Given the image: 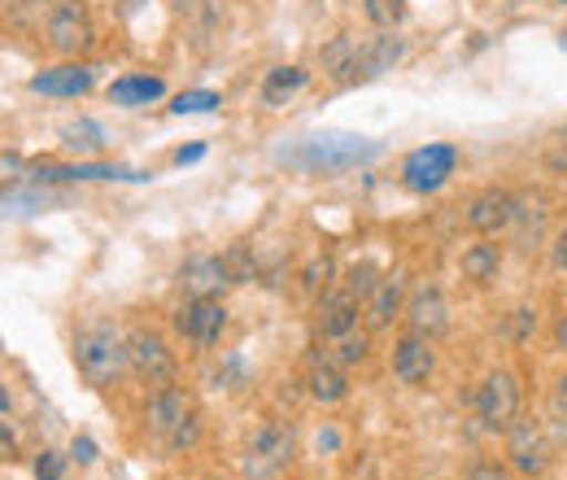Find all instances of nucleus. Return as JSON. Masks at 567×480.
<instances>
[{
  "label": "nucleus",
  "mask_w": 567,
  "mask_h": 480,
  "mask_svg": "<svg viewBox=\"0 0 567 480\" xmlns=\"http://www.w3.org/2000/svg\"><path fill=\"white\" fill-rule=\"evenodd\" d=\"M380 153V144L367 136H350V132H323V136L297 140L292 149H280V162L292 171H350L358 162H371Z\"/></svg>",
  "instance_id": "nucleus-1"
},
{
  "label": "nucleus",
  "mask_w": 567,
  "mask_h": 480,
  "mask_svg": "<svg viewBox=\"0 0 567 480\" xmlns=\"http://www.w3.org/2000/svg\"><path fill=\"white\" fill-rule=\"evenodd\" d=\"M144 419H148V432H157L171 450H188V446L202 437V411H197L193 394L179 389V385H162V389L148 398Z\"/></svg>",
  "instance_id": "nucleus-2"
},
{
  "label": "nucleus",
  "mask_w": 567,
  "mask_h": 480,
  "mask_svg": "<svg viewBox=\"0 0 567 480\" xmlns=\"http://www.w3.org/2000/svg\"><path fill=\"white\" fill-rule=\"evenodd\" d=\"M74 367H79V376L87 380V385H114L127 367H132V358H127V341L110 328V324H92V328H83L79 337H74Z\"/></svg>",
  "instance_id": "nucleus-3"
},
{
  "label": "nucleus",
  "mask_w": 567,
  "mask_h": 480,
  "mask_svg": "<svg viewBox=\"0 0 567 480\" xmlns=\"http://www.w3.org/2000/svg\"><path fill=\"white\" fill-rule=\"evenodd\" d=\"M44 35L49 44L62 53V58H79L92 49L96 31H92V13L83 0H53L49 9V22H44Z\"/></svg>",
  "instance_id": "nucleus-4"
},
{
  "label": "nucleus",
  "mask_w": 567,
  "mask_h": 480,
  "mask_svg": "<svg viewBox=\"0 0 567 480\" xmlns=\"http://www.w3.org/2000/svg\"><path fill=\"white\" fill-rule=\"evenodd\" d=\"M506 459H511V468H515L519 477H542V472L550 468L555 446H550L542 419H515V423L506 428Z\"/></svg>",
  "instance_id": "nucleus-5"
},
{
  "label": "nucleus",
  "mask_w": 567,
  "mask_h": 480,
  "mask_svg": "<svg viewBox=\"0 0 567 480\" xmlns=\"http://www.w3.org/2000/svg\"><path fill=\"white\" fill-rule=\"evenodd\" d=\"M519 402H524L519 398V380L511 371H489L481 380V389H476V415L494 432H506L519 419Z\"/></svg>",
  "instance_id": "nucleus-6"
},
{
  "label": "nucleus",
  "mask_w": 567,
  "mask_h": 480,
  "mask_svg": "<svg viewBox=\"0 0 567 480\" xmlns=\"http://www.w3.org/2000/svg\"><path fill=\"white\" fill-rule=\"evenodd\" d=\"M127 358H132V371L141 376L144 385H153V389L175 380V354H171V345L162 341L153 328H136L127 337Z\"/></svg>",
  "instance_id": "nucleus-7"
},
{
  "label": "nucleus",
  "mask_w": 567,
  "mask_h": 480,
  "mask_svg": "<svg viewBox=\"0 0 567 480\" xmlns=\"http://www.w3.org/2000/svg\"><path fill=\"white\" fill-rule=\"evenodd\" d=\"M454 166H458V149L454 144H424V149H415L406 157L402 180H406L411 193H436L454 175Z\"/></svg>",
  "instance_id": "nucleus-8"
},
{
  "label": "nucleus",
  "mask_w": 567,
  "mask_h": 480,
  "mask_svg": "<svg viewBox=\"0 0 567 480\" xmlns=\"http://www.w3.org/2000/svg\"><path fill=\"white\" fill-rule=\"evenodd\" d=\"M292 459V432L284 423H262L254 437H249V459H245V472L258 477H276L280 468H288Z\"/></svg>",
  "instance_id": "nucleus-9"
},
{
  "label": "nucleus",
  "mask_w": 567,
  "mask_h": 480,
  "mask_svg": "<svg viewBox=\"0 0 567 480\" xmlns=\"http://www.w3.org/2000/svg\"><path fill=\"white\" fill-rule=\"evenodd\" d=\"M175 328L193 345H214L227 328V310L218 297H188V306H179Z\"/></svg>",
  "instance_id": "nucleus-10"
},
{
  "label": "nucleus",
  "mask_w": 567,
  "mask_h": 480,
  "mask_svg": "<svg viewBox=\"0 0 567 480\" xmlns=\"http://www.w3.org/2000/svg\"><path fill=\"white\" fill-rule=\"evenodd\" d=\"M406 324H411V333H420L427 341H436V337L450 328V306H445V293H441L436 284H424V288L411 293V302H406Z\"/></svg>",
  "instance_id": "nucleus-11"
},
{
  "label": "nucleus",
  "mask_w": 567,
  "mask_h": 480,
  "mask_svg": "<svg viewBox=\"0 0 567 480\" xmlns=\"http://www.w3.org/2000/svg\"><path fill=\"white\" fill-rule=\"evenodd\" d=\"M236 279L227 272V258H210V254H202V258H188L184 267H179V288L188 293V297H218L223 288H231Z\"/></svg>",
  "instance_id": "nucleus-12"
},
{
  "label": "nucleus",
  "mask_w": 567,
  "mask_h": 480,
  "mask_svg": "<svg viewBox=\"0 0 567 480\" xmlns=\"http://www.w3.org/2000/svg\"><path fill=\"white\" fill-rule=\"evenodd\" d=\"M436 367V354H432V341L420 337V333H406L393 345V376L402 385H424Z\"/></svg>",
  "instance_id": "nucleus-13"
},
{
  "label": "nucleus",
  "mask_w": 567,
  "mask_h": 480,
  "mask_svg": "<svg viewBox=\"0 0 567 480\" xmlns=\"http://www.w3.org/2000/svg\"><path fill=\"white\" fill-rule=\"evenodd\" d=\"M511 218H515V193H506V188H485V193H476V202L467 210V223H472V232H481V236H497L502 227H511Z\"/></svg>",
  "instance_id": "nucleus-14"
},
{
  "label": "nucleus",
  "mask_w": 567,
  "mask_h": 480,
  "mask_svg": "<svg viewBox=\"0 0 567 480\" xmlns=\"http://www.w3.org/2000/svg\"><path fill=\"white\" fill-rule=\"evenodd\" d=\"M402 297H406V279H402V275H380V284L367 293V328H371V333L389 328V324L406 310Z\"/></svg>",
  "instance_id": "nucleus-15"
},
{
  "label": "nucleus",
  "mask_w": 567,
  "mask_h": 480,
  "mask_svg": "<svg viewBox=\"0 0 567 480\" xmlns=\"http://www.w3.org/2000/svg\"><path fill=\"white\" fill-rule=\"evenodd\" d=\"M358 328V297L350 288H332V293H323V302H319V333L328 337V341H341L346 333H354Z\"/></svg>",
  "instance_id": "nucleus-16"
},
{
  "label": "nucleus",
  "mask_w": 567,
  "mask_h": 480,
  "mask_svg": "<svg viewBox=\"0 0 567 480\" xmlns=\"http://www.w3.org/2000/svg\"><path fill=\"white\" fill-rule=\"evenodd\" d=\"M87 88H92V70L79 67V62L40 70V74L31 79V92H40V96H83Z\"/></svg>",
  "instance_id": "nucleus-17"
},
{
  "label": "nucleus",
  "mask_w": 567,
  "mask_h": 480,
  "mask_svg": "<svg viewBox=\"0 0 567 480\" xmlns=\"http://www.w3.org/2000/svg\"><path fill=\"white\" fill-rule=\"evenodd\" d=\"M402 58V40L398 35H375L362 49H354V79H380L384 70H393V62Z\"/></svg>",
  "instance_id": "nucleus-18"
},
{
  "label": "nucleus",
  "mask_w": 567,
  "mask_h": 480,
  "mask_svg": "<svg viewBox=\"0 0 567 480\" xmlns=\"http://www.w3.org/2000/svg\"><path fill=\"white\" fill-rule=\"evenodd\" d=\"M166 92V83L157 74H127V79H114L110 83V101L114 105H148Z\"/></svg>",
  "instance_id": "nucleus-19"
},
{
  "label": "nucleus",
  "mask_w": 567,
  "mask_h": 480,
  "mask_svg": "<svg viewBox=\"0 0 567 480\" xmlns=\"http://www.w3.org/2000/svg\"><path fill=\"white\" fill-rule=\"evenodd\" d=\"M458 267H463V279H472V284H489V279H497V272H502V249L489 245V241L467 245Z\"/></svg>",
  "instance_id": "nucleus-20"
},
{
  "label": "nucleus",
  "mask_w": 567,
  "mask_h": 480,
  "mask_svg": "<svg viewBox=\"0 0 567 480\" xmlns=\"http://www.w3.org/2000/svg\"><path fill=\"white\" fill-rule=\"evenodd\" d=\"M218 13H223L218 0H179V18L188 22V35L197 44H206V35L218 31Z\"/></svg>",
  "instance_id": "nucleus-21"
},
{
  "label": "nucleus",
  "mask_w": 567,
  "mask_h": 480,
  "mask_svg": "<svg viewBox=\"0 0 567 480\" xmlns=\"http://www.w3.org/2000/svg\"><path fill=\"white\" fill-rule=\"evenodd\" d=\"M346 394H350V380H346L341 367H332V362L310 367V398H319V402H341Z\"/></svg>",
  "instance_id": "nucleus-22"
},
{
  "label": "nucleus",
  "mask_w": 567,
  "mask_h": 480,
  "mask_svg": "<svg viewBox=\"0 0 567 480\" xmlns=\"http://www.w3.org/2000/svg\"><path fill=\"white\" fill-rule=\"evenodd\" d=\"M301 83H306V70L301 67H276L267 74V83H262V101L267 105H284Z\"/></svg>",
  "instance_id": "nucleus-23"
},
{
  "label": "nucleus",
  "mask_w": 567,
  "mask_h": 480,
  "mask_svg": "<svg viewBox=\"0 0 567 480\" xmlns=\"http://www.w3.org/2000/svg\"><path fill=\"white\" fill-rule=\"evenodd\" d=\"M380 284V272L371 267V263H354L350 272H346V279H341V288H350L358 302H367V293Z\"/></svg>",
  "instance_id": "nucleus-24"
},
{
  "label": "nucleus",
  "mask_w": 567,
  "mask_h": 480,
  "mask_svg": "<svg viewBox=\"0 0 567 480\" xmlns=\"http://www.w3.org/2000/svg\"><path fill=\"white\" fill-rule=\"evenodd\" d=\"M223 101H218V92H179L175 96V114H210V110H218Z\"/></svg>",
  "instance_id": "nucleus-25"
},
{
  "label": "nucleus",
  "mask_w": 567,
  "mask_h": 480,
  "mask_svg": "<svg viewBox=\"0 0 567 480\" xmlns=\"http://www.w3.org/2000/svg\"><path fill=\"white\" fill-rule=\"evenodd\" d=\"M367 349H371V337L354 328V333H346L341 345H337V362H346V367H350V362H362V358H367Z\"/></svg>",
  "instance_id": "nucleus-26"
},
{
  "label": "nucleus",
  "mask_w": 567,
  "mask_h": 480,
  "mask_svg": "<svg viewBox=\"0 0 567 480\" xmlns=\"http://www.w3.org/2000/svg\"><path fill=\"white\" fill-rule=\"evenodd\" d=\"M467 480H515V477H511V468H506V463H497V459H485V463H472Z\"/></svg>",
  "instance_id": "nucleus-27"
},
{
  "label": "nucleus",
  "mask_w": 567,
  "mask_h": 480,
  "mask_svg": "<svg viewBox=\"0 0 567 480\" xmlns=\"http://www.w3.org/2000/svg\"><path fill=\"white\" fill-rule=\"evenodd\" d=\"M35 480H62V455L44 450L40 463H35Z\"/></svg>",
  "instance_id": "nucleus-28"
},
{
  "label": "nucleus",
  "mask_w": 567,
  "mask_h": 480,
  "mask_svg": "<svg viewBox=\"0 0 567 480\" xmlns=\"http://www.w3.org/2000/svg\"><path fill=\"white\" fill-rule=\"evenodd\" d=\"M66 144H74V149H79V144H83V149H96L101 140H96V127H92V123H74V127H66Z\"/></svg>",
  "instance_id": "nucleus-29"
},
{
  "label": "nucleus",
  "mask_w": 567,
  "mask_h": 480,
  "mask_svg": "<svg viewBox=\"0 0 567 480\" xmlns=\"http://www.w3.org/2000/svg\"><path fill=\"white\" fill-rule=\"evenodd\" d=\"M528 328H537V310H515V315H511V328H506V333H511L515 341H524V337H528Z\"/></svg>",
  "instance_id": "nucleus-30"
},
{
  "label": "nucleus",
  "mask_w": 567,
  "mask_h": 480,
  "mask_svg": "<svg viewBox=\"0 0 567 480\" xmlns=\"http://www.w3.org/2000/svg\"><path fill=\"white\" fill-rule=\"evenodd\" d=\"M328 275H332V258H319V263L306 272V284H310V288H319V284H328Z\"/></svg>",
  "instance_id": "nucleus-31"
},
{
  "label": "nucleus",
  "mask_w": 567,
  "mask_h": 480,
  "mask_svg": "<svg viewBox=\"0 0 567 480\" xmlns=\"http://www.w3.org/2000/svg\"><path fill=\"white\" fill-rule=\"evenodd\" d=\"M550 258H555V267L567 275V227H559V236H555V245H550Z\"/></svg>",
  "instance_id": "nucleus-32"
},
{
  "label": "nucleus",
  "mask_w": 567,
  "mask_h": 480,
  "mask_svg": "<svg viewBox=\"0 0 567 480\" xmlns=\"http://www.w3.org/2000/svg\"><path fill=\"white\" fill-rule=\"evenodd\" d=\"M367 13H371L375 22H393L402 9H398V4H384V0H371V4H367Z\"/></svg>",
  "instance_id": "nucleus-33"
},
{
  "label": "nucleus",
  "mask_w": 567,
  "mask_h": 480,
  "mask_svg": "<svg viewBox=\"0 0 567 480\" xmlns=\"http://www.w3.org/2000/svg\"><path fill=\"white\" fill-rule=\"evenodd\" d=\"M71 455H74V459H79V463H92V459H96V446H92L87 437H74Z\"/></svg>",
  "instance_id": "nucleus-34"
},
{
  "label": "nucleus",
  "mask_w": 567,
  "mask_h": 480,
  "mask_svg": "<svg viewBox=\"0 0 567 480\" xmlns=\"http://www.w3.org/2000/svg\"><path fill=\"white\" fill-rule=\"evenodd\" d=\"M202 153H206V149H202V144H188V149H179V153H175V162H179V166H184V162H197V157H202Z\"/></svg>",
  "instance_id": "nucleus-35"
},
{
  "label": "nucleus",
  "mask_w": 567,
  "mask_h": 480,
  "mask_svg": "<svg viewBox=\"0 0 567 480\" xmlns=\"http://www.w3.org/2000/svg\"><path fill=\"white\" fill-rule=\"evenodd\" d=\"M555 341H559V349H567V315L555 324Z\"/></svg>",
  "instance_id": "nucleus-36"
},
{
  "label": "nucleus",
  "mask_w": 567,
  "mask_h": 480,
  "mask_svg": "<svg viewBox=\"0 0 567 480\" xmlns=\"http://www.w3.org/2000/svg\"><path fill=\"white\" fill-rule=\"evenodd\" d=\"M555 402H559V411H567V376L559 380V389H555Z\"/></svg>",
  "instance_id": "nucleus-37"
},
{
  "label": "nucleus",
  "mask_w": 567,
  "mask_h": 480,
  "mask_svg": "<svg viewBox=\"0 0 567 480\" xmlns=\"http://www.w3.org/2000/svg\"><path fill=\"white\" fill-rule=\"evenodd\" d=\"M0 415H9V389L0 385Z\"/></svg>",
  "instance_id": "nucleus-38"
},
{
  "label": "nucleus",
  "mask_w": 567,
  "mask_h": 480,
  "mask_svg": "<svg viewBox=\"0 0 567 480\" xmlns=\"http://www.w3.org/2000/svg\"><path fill=\"white\" fill-rule=\"evenodd\" d=\"M564 53H567V35H564Z\"/></svg>",
  "instance_id": "nucleus-39"
},
{
  "label": "nucleus",
  "mask_w": 567,
  "mask_h": 480,
  "mask_svg": "<svg viewBox=\"0 0 567 480\" xmlns=\"http://www.w3.org/2000/svg\"><path fill=\"white\" fill-rule=\"evenodd\" d=\"M40 4H44V0H40Z\"/></svg>",
  "instance_id": "nucleus-40"
},
{
  "label": "nucleus",
  "mask_w": 567,
  "mask_h": 480,
  "mask_svg": "<svg viewBox=\"0 0 567 480\" xmlns=\"http://www.w3.org/2000/svg\"><path fill=\"white\" fill-rule=\"evenodd\" d=\"M564 4H567V0H564Z\"/></svg>",
  "instance_id": "nucleus-41"
}]
</instances>
